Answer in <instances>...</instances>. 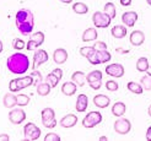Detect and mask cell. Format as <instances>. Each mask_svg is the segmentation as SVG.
<instances>
[{"label":"cell","mask_w":151,"mask_h":141,"mask_svg":"<svg viewBox=\"0 0 151 141\" xmlns=\"http://www.w3.org/2000/svg\"><path fill=\"white\" fill-rule=\"evenodd\" d=\"M146 140L151 141V125L147 128V131H146Z\"/></svg>","instance_id":"obj_47"},{"label":"cell","mask_w":151,"mask_h":141,"mask_svg":"<svg viewBox=\"0 0 151 141\" xmlns=\"http://www.w3.org/2000/svg\"><path fill=\"white\" fill-rule=\"evenodd\" d=\"M93 104L99 108H106L111 104V99L106 94H97L93 97Z\"/></svg>","instance_id":"obj_18"},{"label":"cell","mask_w":151,"mask_h":141,"mask_svg":"<svg viewBox=\"0 0 151 141\" xmlns=\"http://www.w3.org/2000/svg\"><path fill=\"white\" fill-rule=\"evenodd\" d=\"M31 75L33 76V84H35V85H38V81L42 80V74L36 69V70H33V71L31 72Z\"/></svg>","instance_id":"obj_39"},{"label":"cell","mask_w":151,"mask_h":141,"mask_svg":"<svg viewBox=\"0 0 151 141\" xmlns=\"http://www.w3.org/2000/svg\"><path fill=\"white\" fill-rule=\"evenodd\" d=\"M79 53L81 54V57H85L87 59L90 55H92L93 53H96V49H95L93 46L92 47H81L79 49Z\"/></svg>","instance_id":"obj_31"},{"label":"cell","mask_w":151,"mask_h":141,"mask_svg":"<svg viewBox=\"0 0 151 141\" xmlns=\"http://www.w3.org/2000/svg\"><path fill=\"white\" fill-rule=\"evenodd\" d=\"M44 141H60V136L55 132H48L44 136Z\"/></svg>","instance_id":"obj_38"},{"label":"cell","mask_w":151,"mask_h":141,"mask_svg":"<svg viewBox=\"0 0 151 141\" xmlns=\"http://www.w3.org/2000/svg\"><path fill=\"white\" fill-rule=\"evenodd\" d=\"M24 134H25L26 140L35 141V140L40 139V136H41V129L37 127L35 123H27L24 127Z\"/></svg>","instance_id":"obj_8"},{"label":"cell","mask_w":151,"mask_h":141,"mask_svg":"<svg viewBox=\"0 0 151 141\" xmlns=\"http://www.w3.org/2000/svg\"><path fill=\"white\" fill-rule=\"evenodd\" d=\"M99 34H97V29L93 28V27H90L87 29H85L84 33H82V41L84 42H92V41H96Z\"/></svg>","instance_id":"obj_22"},{"label":"cell","mask_w":151,"mask_h":141,"mask_svg":"<svg viewBox=\"0 0 151 141\" xmlns=\"http://www.w3.org/2000/svg\"><path fill=\"white\" fill-rule=\"evenodd\" d=\"M50 90H52V86L48 82H42V84L37 85V93H38L40 96H42V97H46V96H48Z\"/></svg>","instance_id":"obj_26"},{"label":"cell","mask_w":151,"mask_h":141,"mask_svg":"<svg viewBox=\"0 0 151 141\" xmlns=\"http://www.w3.org/2000/svg\"><path fill=\"white\" fill-rule=\"evenodd\" d=\"M86 76L87 75H85V72H82V71H75V72H73V75H71V81H74V82L79 87H82V86H84L87 82Z\"/></svg>","instance_id":"obj_21"},{"label":"cell","mask_w":151,"mask_h":141,"mask_svg":"<svg viewBox=\"0 0 151 141\" xmlns=\"http://www.w3.org/2000/svg\"><path fill=\"white\" fill-rule=\"evenodd\" d=\"M26 119V113L24 109L20 108H15L9 113V120L14 124V125H20L21 123H24Z\"/></svg>","instance_id":"obj_10"},{"label":"cell","mask_w":151,"mask_h":141,"mask_svg":"<svg viewBox=\"0 0 151 141\" xmlns=\"http://www.w3.org/2000/svg\"><path fill=\"white\" fill-rule=\"evenodd\" d=\"M76 90H78V85L74 81H66L62 86V93L65 96H69V97L76 93Z\"/></svg>","instance_id":"obj_17"},{"label":"cell","mask_w":151,"mask_h":141,"mask_svg":"<svg viewBox=\"0 0 151 141\" xmlns=\"http://www.w3.org/2000/svg\"><path fill=\"white\" fill-rule=\"evenodd\" d=\"M76 123H78V117L74 114H68V115L63 117L59 122L60 127H63V128H73L76 125Z\"/></svg>","instance_id":"obj_16"},{"label":"cell","mask_w":151,"mask_h":141,"mask_svg":"<svg viewBox=\"0 0 151 141\" xmlns=\"http://www.w3.org/2000/svg\"><path fill=\"white\" fill-rule=\"evenodd\" d=\"M31 39H33V41L41 47L42 44L44 43V33H43V32H40V31H38V32H36V33L32 34Z\"/></svg>","instance_id":"obj_34"},{"label":"cell","mask_w":151,"mask_h":141,"mask_svg":"<svg viewBox=\"0 0 151 141\" xmlns=\"http://www.w3.org/2000/svg\"><path fill=\"white\" fill-rule=\"evenodd\" d=\"M38 44H37L33 39H31V38H29V41L27 42V44H26V49L29 52V50H36V49H38Z\"/></svg>","instance_id":"obj_40"},{"label":"cell","mask_w":151,"mask_h":141,"mask_svg":"<svg viewBox=\"0 0 151 141\" xmlns=\"http://www.w3.org/2000/svg\"><path fill=\"white\" fill-rule=\"evenodd\" d=\"M106 72L108 76L119 79L124 75V66L122 64H109L106 66Z\"/></svg>","instance_id":"obj_11"},{"label":"cell","mask_w":151,"mask_h":141,"mask_svg":"<svg viewBox=\"0 0 151 141\" xmlns=\"http://www.w3.org/2000/svg\"><path fill=\"white\" fill-rule=\"evenodd\" d=\"M6 66L7 70L12 72L14 75H24L29 69V59L26 54L16 52L7 58Z\"/></svg>","instance_id":"obj_2"},{"label":"cell","mask_w":151,"mask_h":141,"mask_svg":"<svg viewBox=\"0 0 151 141\" xmlns=\"http://www.w3.org/2000/svg\"><path fill=\"white\" fill-rule=\"evenodd\" d=\"M127 88L135 94H141L142 92H144V87H142V85L138 84V82H134V81H129V82L127 84Z\"/></svg>","instance_id":"obj_24"},{"label":"cell","mask_w":151,"mask_h":141,"mask_svg":"<svg viewBox=\"0 0 151 141\" xmlns=\"http://www.w3.org/2000/svg\"><path fill=\"white\" fill-rule=\"evenodd\" d=\"M146 72H147V75H150V76H151V68H149Z\"/></svg>","instance_id":"obj_52"},{"label":"cell","mask_w":151,"mask_h":141,"mask_svg":"<svg viewBox=\"0 0 151 141\" xmlns=\"http://www.w3.org/2000/svg\"><path fill=\"white\" fill-rule=\"evenodd\" d=\"M146 1H147V4H149V5L151 6V0H146Z\"/></svg>","instance_id":"obj_53"},{"label":"cell","mask_w":151,"mask_h":141,"mask_svg":"<svg viewBox=\"0 0 151 141\" xmlns=\"http://www.w3.org/2000/svg\"><path fill=\"white\" fill-rule=\"evenodd\" d=\"M101 122H102V114L100 112L92 110V112H88V114L85 115V118L82 119V127L86 129H91L97 127Z\"/></svg>","instance_id":"obj_5"},{"label":"cell","mask_w":151,"mask_h":141,"mask_svg":"<svg viewBox=\"0 0 151 141\" xmlns=\"http://www.w3.org/2000/svg\"><path fill=\"white\" fill-rule=\"evenodd\" d=\"M103 12H106L108 15V16L113 20L116 17V15H117V9H116V5L113 4V3H107L104 5L103 7Z\"/></svg>","instance_id":"obj_29"},{"label":"cell","mask_w":151,"mask_h":141,"mask_svg":"<svg viewBox=\"0 0 151 141\" xmlns=\"http://www.w3.org/2000/svg\"><path fill=\"white\" fill-rule=\"evenodd\" d=\"M96 55H97V59H99L100 64L108 63L112 59V55L108 50H96Z\"/></svg>","instance_id":"obj_25"},{"label":"cell","mask_w":151,"mask_h":141,"mask_svg":"<svg viewBox=\"0 0 151 141\" xmlns=\"http://www.w3.org/2000/svg\"><path fill=\"white\" fill-rule=\"evenodd\" d=\"M3 49H4V48H3V42L0 41V53H1V52H3Z\"/></svg>","instance_id":"obj_50"},{"label":"cell","mask_w":151,"mask_h":141,"mask_svg":"<svg viewBox=\"0 0 151 141\" xmlns=\"http://www.w3.org/2000/svg\"><path fill=\"white\" fill-rule=\"evenodd\" d=\"M111 21H112V19L106 12L96 11L92 15V22H93L95 27H97V28H106V27H108L111 25Z\"/></svg>","instance_id":"obj_6"},{"label":"cell","mask_w":151,"mask_h":141,"mask_svg":"<svg viewBox=\"0 0 151 141\" xmlns=\"http://www.w3.org/2000/svg\"><path fill=\"white\" fill-rule=\"evenodd\" d=\"M3 103H4V107L6 108H14L17 106V96H14L12 92H9L4 96V99H3Z\"/></svg>","instance_id":"obj_20"},{"label":"cell","mask_w":151,"mask_h":141,"mask_svg":"<svg viewBox=\"0 0 151 141\" xmlns=\"http://www.w3.org/2000/svg\"><path fill=\"white\" fill-rule=\"evenodd\" d=\"M129 41H130V44L134 47H139L141 46L142 43L145 42V34L142 31H139V29H135L133 31L129 36Z\"/></svg>","instance_id":"obj_13"},{"label":"cell","mask_w":151,"mask_h":141,"mask_svg":"<svg viewBox=\"0 0 151 141\" xmlns=\"http://www.w3.org/2000/svg\"><path fill=\"white\" fill-rule=\"evenodd\" d=\"M113 128H114V131L119 135H127L128 132L132 130V123L129 119H127V118H123V117H119L118 119L116 120L114 125H113Z\"/></svg>","instance_id":"obj_7"},{"label":"cell","mask_w":151,"mask_h":141,"mask_svg":"<svg viewBox=\"0 0 151 141\" xmlns=\"http://www.w3.org/2000/svg\"><path fill=\"white\" fill-rule=\"evenodd\" d=\"M52 72L54 74L55 76H58V77H59L60 80L63 79V74H64V72H63V70L60 69V68H55V69H53V71H52Z\"/></svg>","instance_id":"obj_44"},{"label":"cell","mask_w":151,"mask_h":141,"mask_svg":"<svg viewBox=\"0 0 151 141\" xmlns=\"http://www.w3.org/2000/svg\"><path fill=\"white\" fill-rule=\"evenodd\" d=\"M49 59L48 53L44 49H36L35 50V54H33V64H32V69L36 70L40 65L47 63Z\"/></svg>","instance_id":"obj_9"},{"label":"cell","mask_w":151,"mask_h":141,"mask_svg":"<svg viewBox=\"0 0 151 141\" xmlns=\"http://www.w3.org/2000/svg\"><path fill=\"white\" fill-rule=\"evenodd\" d=\"M33 85V76H24V77H17L10 81L9 84V90L10 92H19L20 90H24V88H27L28 86Z\"/></svg>","instance_id":"obj_3"},{"label":"cell","mask_w":151,"mask_h":141,"mask_svg":"<svg viewBox=\"0 0 151 141\" xmlns=\"http://www.w3.org/2000/svg\"><path fill=\"white\" fill-rule=\"evenodd\" d=\"M147 114L151 117V104H150V106H149V108H147Z\"/></svg>","instance_id":"obj_49"},{"label":"cell","mask_w":151,"mask_h":141,"mask_svg":"<svg viewBox=\"0 0 151 141\" xmlns=\"http://www.w3.org/2000/svg\"><path fill=\"white\" fill-rule=\"evenodd\" d=\"M59 1H62V3H64V4H71L73 0H59Z\"/></svg>","instance_id":"obj_48"},{"label":"cell","mask_w":151,"mask_h":141,"mask_svg":"<svg viewBox=\"0 0 151 141\" xmlns=\"http://www.w3.org/2000/svg\"><path fill=\"white\" fill-rule=\"evenodd\" d=\"M12 47L16 49V50H22L24 48H26V43L24 39H20V38H15L14 42H12Z\"/></svg>","instance_id":"obj_36"},{"label":"cell","mask_w":151,"mask_h":141,"mask_svg":"<svg viewBox=\"0 0 151 141\" xmlns=\"http://www.w3.org/2000/svg\"><path fill=\"white\" fill-rule=\"evenodd\" d=\"M140 84L144 87V90L146 91H151V76L146 75V76H142L140 80Z\"/></svg>","instance_id":"obj_35"},{"label":"cell","mask_w":151,"mask_h":141,"mask_svg":"<svg viewBox=\"0 0 151 141\" xmlns=\"http://www.w3.org/2000/svg\"><path fill=\"white\" fill-rule=\"evenodd\" d=\"M29 103V97L27 94H24V93H20L17 96V106L20 107H25Z\"/></svg>","instance_id":"obj_33"},{"label":"cell","mask_w":151,"mask_h":141,"mask_svg":"<svg viewBox=\"0 0 151 141\" xmlns=\"http://www.w3.org/2000/svg\"><path fill=\"white\" fill-rule=\"evenodd\" d=\"M111 33L114 38H123L127 36V27L123 25H116L114 27H112Z\"/></svg>","instance_id":"obj_23"},{"label":"cell","mask_w":151,"mask_h":141,"mask_svg":"<svg viewBox=\"0 0 151 141\" xmlns=\"http://www.w3.org/2000/svg\"><path fill=\"white\" fill-rule=\"evenodd\" d=\"M41 119H42V124L44 128L47 129H53L57 127V119H55V112L54 109H52L49 107L44 108L41 112Z\"/></svg>","instance_id":"obj_4"},{"label":"cell","mask_w":151,"mask_h":141,"mask_svg":"<svg viewBox=\"0 0 151 141\" xmlns=\"http://www.w3.org/2000/svg\"><path fill=\"white\" fill-rule=\"evenodd\" d=\"M102 71L101 70H92L91 72H88V75L86 76L87 82H92V81H97V80H102Z\"/></svg>","instance_id":"obj_30"},{"label":"cell","mask_w":151,"mask_h":141,"mask_svg":"<svg viewBox=\"0 0 151 141\" xmlns=\"http://www.w3.org/2000/svg\"><path fill=\"white\" fill-rule=\"evenodd\" d=\"M47 82L52 86V88L53 87H57V85L59 84V81H60V79L58 77V76H55L54 75V74H53V72H50V74H48V75H47Z\"/></svg>","instance_id":"obj_32"},{"label":"cell","mask_w":151,"mask_h":141,"mask_svg":"<svg viewBox=\"0 0 151 141\" xmlns=\"http://www.w3.org/2000/svg\"><path fill=\"white\" fill-rule=\"evenodd\" d=\"M93 47H95L96 50H107V49H108V46H107V44H106L104 42H102V41L96 42V43L93 44Z\"/></svg>","instance_id":"obj_41"},{"label":"cell","mask_w":151,"mask_h":141,"mask_svg":"<svg viewBox=\"0 0 151 141\" xmlns=\"http://www.w3.org/2000/svg\"><path fill=\"white\" fill-rule=\"evenodd\" d=\"M138 12L137 11H127L122 15V21L127 27H134L138 21Z\"/></svg>","instance_id":"obj_12"},{"label":"cell","mask_w":151,"mask_h":141,"mask_svg":"<svg viewBox=\"0 0 151 141\" xmlns=\"http://www.w3.org/2000/svg\"><path fill=\"white\" fill-rule=\"evenodd\" d=\"M90 87L92 90H100L101 86H102V80H97V81H92V82H88Z\"/></svg>","instance_id":"obj_42"},{"label":"cell","mask_w":151,"mask_h":141,"mask_svg":"<svg viewBox=\"0 0 151 141\" xmlns=\"http://www.w3.org/2000/svg\"><path fill=\"white\" fill-rule=\"evenodd\" d=\"M87 60L91 63L92 65H99L100 64V62H99V59H97V55H96V53H93L92 55H90L88 58H87Z\"/></svg>","instance_id":"obj_43"},{"label":"cell","mask_w":151,"mask_h":141,"mask_svg":"<svg viewBox=\"0 0 151 141\" xmlns=\"http://www.w3.org/2000/svg\"><path fill=\"white\" fill-rule=\"evenodd\" d=\"M149 68H150V66H149L147 58L141 57V58L138 59V62H137V70H138L139 72H146Z\"/></svg>","instance_id":"obj_28"},{"label":"cell","mask_w":151,"mask_h":141,"mask_svg":"<svg viewBox=\"0 0 151 141\" xmlns=\"http://www.w3.org/2000/svg\"><path fill=\"white\" fill-rule=\"evenodd\" d=\"M10 140V136L7 134H1L0 135V141H9Z\"/></svg>","instance_id":"obj_46"},{"label":"cell","mask_w":151,"mask_h":141,"mask_svg":"<svg viewBox=\"0 0 151 141\" xmlns=\"http://www.w3.org/2000/svg\"><path fill=\"white\" fill-rule=\"evenodd\" d=\"M88 107V98H87V96L85 93H81L78 96V98H76V110L79 113H84L86 112V109Z\"/></svg>","instance_id":"obj_15"},{"label":"cell","mask_w":151,"mask_h":141,"mask_svg":"<svg viewBox=\"0 0 151 141\" xmlns=\"http://www.w3.org/2000/svg\"><path fill=\"white\" fill-rule=\"evenodd\" d=\"M53 60H54L55 64L62 65L68 60V52L64 48H58L54 50L53 53Z\"/></svg>","instance_id":"obj_14"},{"label":"cell","mask_w":151,"mask_h":141,"mask_svg":"<svg viewBox=\"0 0 151 141\" xmlns=\"http://www.w3.org/2000/svg\"><path fill=\"white\" fill-rule=\"evenodd\" d=\"M127 112V106L123 102H116L112 106V114L114 117H123Z\"/></svg>","instance_id":"obj_19"},{"label":"cell","mask_w":151,"mask_h":141,"mask_svg":"<svg viewBox=\"0 0 151 141\" xmlns=\"http://www.w3.org/2000/svg\"><path fill=\"white\" fill-rule=\"evenodd\" d=\"M100 140H101V141H106V140H107V137H106V136H101Z\"/></svg>","instance_id":"obj_51"},{"label":"cell","mask_w":151,"mask_h":141,"mask_svg":"<svg viewBox=\"0 0 151 141\" xmlns=\"http://www.w3.org/2000/svg\"><path fill=\"white\" fill-rule=\"evenodd\" d=\"M73 11L78 15H85L88 12V6L85 3H81V1L75 3L73 5Z\"/></svg>","instance_id":"obj_27"},{"label":"cell","mask_w":151,"mask_h":141,"mask_svg":"<svg viewBox=\"0 0 151 141\" xmlns=\"http://www.w3.org/2000/svg\"><path fill=\"white\" fill-rule=\"evenodd\" d=\"M106 88H107L108 91H111V92H116V91H118L119 85L114 80H108L107 82H106Z\"/></svg>","instance_id":"obj_37"},{"label":"cell","mask_w":151,"mask_h":141,"mask_svg":"<svg viewBox=\"0 0 151 141\" xmlns=\"http://www.w3.org/2000/svg\"><path fill=\"white\" fill-rule=\"evenodd\" d=\"M15 24H16V27L21 34L29 36L35 28L33 12L28 9H20L15 15Z\"/></svg>","instance_id":"obj_1"},{"label":"cell","mask_w":151,"mask_h":141,"mask_svg":"<svg viewBox=\"0 0 151 141\" xmlns=\"http://www.w3.org/2000/svg\"><path fill=\"white\" fill-rule=\"evenodd\" d=\"M119 3L122 6H130L132 3H133V0H119Z\"/></svg>","instance_id":"obj_45"}]
</instances>
